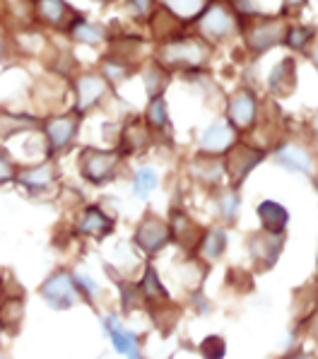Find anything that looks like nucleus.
Masks as SVG:
<instances>
[{
    "label": "nucleus",
    "mask_w": 318,
    "mask_h": 359,
    "mask_svg": "<svg viewBox=\"0 0 318 359\" xmlns=\"http://www.w3.org/2000/svg\"><path fill=\"white\" fill-rule=\"evenodd\" d=\"M167 224H169V231H172L174 244H179L181 248H186V251H195V248L200 246L202 231L186 212H181V210H172Z\"/></svg>",
    "instance_id": "nucleus-16"
},
{
    "label": "nucleus",
    "mask_w": 318,
    "mask_h": 359,
    "mask_svg": "<svg viewBox=\"0 0 318 359\" xmlns=\"http://www.w3.org/2000/svg\"><path fill=\"white\" fill-rule=\"evenodd\" d=\"M39 128H41V121L34 118V116L18 114V111H3V109H0V140H10V137L20 135V133H32Z\"/></svg>",
    "instance_id": "nucleus-20"
},
{
    "label": "nucleus",
    "mask_w": 318,
    "mask_h": 359,
    "mask_svg": "<svg viewBox=\"0 0 318 359\" xmlns=\"http://www.w3.org/2000/svg\"><path fill=\"white\" fill-rule=\"evenodd\" d=\"M244 29H246V46H249L251 53L258 56V53L268 51V48L282 43L287 39L289 27L282 15H279V18H263V20L256 18L254 25L244 27Z\"/></svg>",
    "instance_id": "nucleus-7"
},
{
    "label": "nucleus",
    "mask_w": 318,
    "mask_h": 359,
    "mask_svg": "<svg viewBox=\"0 0 318 359\" xmlns=\"http://www.w3.org/2000/svg\"><path fill=\"white\" fill-rule=\"evenodd\" d=\"M210 58V43L200 36H184L172 39L159 48V65L162 68H179V70H198Z\"/></svg>",
    "instance_id": "nucleus-1"
},
{
    "label": "nucleus",
    "mask_w": 318,
    "mask_h": 359,
    "mask_svg": "<svg viewBox=\"0 0 318 359\" xmlns=\"http://www.w3.org/2000/svg\"><path fill=\"white\" fill-rule=\"evenodd\" d=\"M36 13L41 20H46L48 25H63L70 15V8L63 0H36Z\"/></svg>",
    "instance_id": "nucleus-26"
},
{
    "label": "nucleus",
    "mask_w": 318,
    "mask_h": 359,
    "mask_svg": "<svg viewBox=\"0 0 318 359\" xmlns=\"http://www.w3.org/2000/svg\"><path fill=\"white\" fill-rule=\"evenodd\" d=\"M258 219H261V229L270 231V234H284V227L289 222V212L275 201H263L258 208Z\"/></svg>",
    "instance_id": "nucleus-22"
},
{
    "label": "nucleus",
    "mask_w": 318,
    "mask_h": 359,
    "mask_svg": "<svg viewBox=\"0 0 318 359\" xmlns=\"http://www.w3.org/2000/svg\"><path fill=\"white\" fill-rule=\"evenodd\" d=\"M263 159H265V152L263 150H256V147H251V145H237V142H234V145L224 152L222 167L229 174V179H232V186L237 189L241 181L258 167V162H263Z\"/></svg>",
    "instance_id": "nucleus-10"
},
{
    "label": "nucleus",
    "mask_w": 318,
    "mask_h": 359,
    "mask_svg": "<svg viewBox=\"0 0 318 359\" xmlns=\"http://www.w3.org/2000/svg\"><path fill=\"white\" fill-rule=\"evenodd\" d=\"M15 184L20 189H25L29 196H43V193L53 191L58 184V169L53 162L43 159L39 164H32V167H20L18 181Z\"/></svg>",
    "instance_id": "nucleus-11"
},
{
    "label": "nucleus",
    "mask_w": 318,
    "mask_h": 359,
    "mask_svg": "<svg viewBox=\"0 0 318 359\" xmlns=\"http://www.w3.org/2000/svg\"><path fill=\"white\" fill-rule=\"evenodd\" d=\"M314 63H316V65H318V51H316V53H314Z\"/></svg>",
    "instance_id": "nucleus-43"
},
{
    "label": "nucleus",
    "mask_w": 318,
    "mask_h": 359,
    "mask_svg": "<svg viewBox=\"0 0 318 359\" xmlns=\"http://www.w3.org/2000/svg\"><path fill=\"white\" fill-rule=\"evenodd\" d=\"M270 92L277 97H289L297 90V63L292 58H284L275 65V70L270 73Z\"/></svg>",
    "instance_id": "nucleus-21"
},
{
    "label": "nucleus",
    "mask_w": 318,
    "mask_h": 359,
    "mask_svg": "<svg viewBox=\"0 0 318 359\" xmlns=\"http://www.w3.org/2000/svg\"><path fill=\"white\" fill-rule=\"evenodd\" d=\"M198 352L202 359H224V355H227V340L222 335H207L198 345Z\"/></svg>",
    "instance_id": "nucleus-31"
},
{
    "label": "nucleus",
    "mask_w": 318,
    "mask_h": 359,
    "mask_svg": "<svg viewBox=\"0 0 318 359\" xmlns=\"http://www.w3.org/2000/svg\"><path fill=\"white\" fill-rule=\"evenodd\" d=\"M229 123L237 130H249L256 121V114H258V104H256V97L251 95L249 90H239L237 95L229 99Z\"/></svg>",
    "instance_id": "nucleus-17"
},
{
    "label": "nucleus",
    "mask_w": 318,
    "mask_h": 359,
    "mask_svg": "<svg viewBox=\"0 0 318 359\" xmlns=\"http://www.w3.org/2000/svg\"><path fill=\"white\" fill-rule=\"evenodd\" d=\"M109 90L106 77L97 73H87L75 82V114L85 116L90 109H95L102 102Z\"/></svg>",
    "instance_id": "nucleus-13"
},
{
    "label": "nucleus",
    "mask_w": 318,
    "mask_h": 359,
    "mask_svg": "<svg viewBox=\"0 0 318 359\" xmlns=\"http://www.w3.org/2000/svg\"><path fill=\"white\" fill-rule=\"evenodd\" d=\"M311 128H314V133L318 135V111H316V116H314V121H311Z\"/></svg>",
    "instance_id": "nucleus-39"
},
{
    "label": "nucleus",
    "mask_w": 318,
    "mask_h": 359,
    "mask_svg": "<svg viewBox=\"0 0 318 359\" xmlns=\"http://www.w3.org/2000/svg\"><path fill=\"white\" fill-rule=\"evenodd\" d=\"M123 154L118 150H99V147H85L78 157L80 176L92 186H102L116 176Z\"/></svg>",
    "instance_id": "nucleus-3"
},
{
    "label": "nucleus",
    "mask_w": 318,
    "mask_h": 359,
    "mask_svg": "<svg viewBox=\"0 0 318 359\" xmlns=\"http://www.w3.org/2000/svg\"><path fill=\"white\" fill-rule=\"evenodd\" d=\"M41 130L43 137H46V147L48 154H60L68 152L70 145L75 142L80 130V116L78 114H60V116H51V118L41 121Z\"/></svg>",
    "instance_id": "nucleus-6"
},
{
    "label": "nucleus",
    "mask_w": 318,
    "mask_h": 359,
    "mask_svg": "<svg viewBox=\"0 0 318 359\" xmlns=\"http://www.w3.org/2000/svg\"><path fill=\"white\" fill-rule=\"evenodd\" d=\"M237 142V128L229 123L227 118H219L210 126L200 137V150L202 154H224L229 147Z\"/></svg>",
    "instance_id": "nucleus-15"
},
{
    "label": "nucleus",
    "mask_w": 318,
    "mask_h": 359,
    "mask_svg": "<svg viewBox=\"0 0 318 359\" xmlns=\"http://www.w3.org/2000/svg\"><path fill=\"white\" fill-rule=\"evenodd\" d=\"M198 25L202 36L224 39L232 34V32H237L239 22H237V13L229 5L219 3V0H210L205 5V10L198 15Z\"/></svg>",
    "instance_id": "nucleus-9"
},
{
    "label": "nucleus",
    "mask_w": 318,
    "mask_h": 359,
    "mask_svg": "<svg viewBox=\"0 0 318 359\" xmlns=\"http://www.w3.org/2000/svg\"><path fill=\"white\" fill-rule=\"evenodd\" d=\"M167 82H169L167 68H162L159 63L150 65V68L145 70V87H147V95H150V99L162 97L164 87H167Z\"/></svg>",
    "instance_id": "nucleus-30"
},
{
    "label": "nucleus",
    "mask_w": 318,
    "mask_h": 359,
    "mask_svg": "<svg viewBox=\"0 0 318 359\" xmlns=\"http://www.w3.org/2000/svg\"><path fill=\"white\" fill-rule=\"evenodd\" d=\"M314 39H316V27H311V25L289 27L284 43H287V46H292V48H306L311 41H314Z\"/></svg>",
    "instance_id": "nucleus-32"
},
{
    "label": "nucleus",
    "mask_w": 318,
    "mask_h": 359,
    "mask_svg": "<svg viewBox=\"0 0 318 359\" xmlns=\"http://www.w3.org/2000/svg\"><path fill=\"white\" fill-rule=\"evenodd\" d=\"M73 280L80 290L82 304H87L90 309H97V299L102 297V285L85 270H73Z\"/></svg>",
    "instance_id": "nucleus-24"
},
{
    "label": "nucleus",
    "mask_w": 318,
    "mask_h": 359,
    "mask_svg": "<svg viewBox=\"0 0 318 359\" xmlns=\"http://www.w3.org/2000/svg\"><path fill=\"white\" fill-rule=\"evenodd\" d=\"M130 8H133L135 18L147 20L152 15V0H130Z\"/></svg>",
    "instance_id": "nucleus-37"
},
{
    "label": "nucleus",
    "mask_w": 318,
    "mask_h": 359,
    "mask_svg": "<svg viewBox=\"0 0 318 359\" xmlns=\"http://www.w3.org/2000/svg\"><path fill=\"white\" fill-rule=\"evenodd\" d=\"M159 186V174L157 169L152 167H140L135 171V179H133V193L135 198H140V201H147V198L155 193V189Z\"/></svg>",
    "instance_id": "nucleus-25"
},
{
    "label": "nucleus",
    "mask_w": 318,
    "mask_h": 359,
    "mask_svg": "<svg viewBox=\"0 0 318 359\" xmlns=\"http://www.w3.org/2000/svg\"><path fill=\"white\" fill-rule=\"evenodd\" d=\"M169 244H172V231H169L167 219H162L155 212L142 215V219L133 231V246L145 253L147 258H152L162 253Z\"/></svg>",
    "instance_id": "nucleus-4"
},
{
    "label": "nucleus",
    "mask_w": 318,
    "mask_h": 359,
    "mask_svg": "<svg viewBox=\"0 0 318 359\" xmlns=\"http://www.w3.org/2000/svg\"><path fill=\"white\" fill-rule=\"evenodd\" d=\"M284 248V234H270V231H256L249 239L251 261L256 263V270H270L277 263L279 253Z\"/></svg>",
    "instance_id": "nucleus-12"
},
{
    "label": "nucleus",
    "mask_w": 318,
    "mask_h": 359,
    "mask_svg": "<svg viewBox=\"0 0 318 359\" xmlns=\"http://www.w3.org/2000/svg\"><path fill=\"white\" fill-rule=\"evenodd\" d=\"M18 174H20V164L13 159V154L0 145V186L15 184V181H18Z\"/></svg>",
    "instance_id": "nucleus-34"
},
{
    "label": "nucleus",
    "mask_w": 318,
    "mask_h": 359,
    "mask_svg": "<svg viewBox=\"0 0 318 359\" xmlns=\"http://www.w3.org/2000/svg\"><path fill=\"white\" fill-rule=\"evenodd\" d=\"M150 128L155 130H167L169 128V111H167V99L164 97H155L150 99L147 104V121H145Z\"/></svg>",
    "instance_id": "nucleus-29"
},
{
    "label": "nucleus",
    "mask_w": 318,
    "mask_h": 359,
    "mask_svg": "<svg viewBox=\"0 0 318 359\" xmlns=\"http://www.w3.org/2000/svg\"><path fill=\"white\" fill-rule=\"evenodd\" d=\"M167 10L172 15H177L179 20H193L205 10L207 0H164Z\"/></svg>",
    "instance_id": "nucleus-28"
},
{
    "label": "nucleus",
    "mask_w": 318,
    "mask_h": 359,
    "mask_svg": "<svg viewBox=\"0 0 318 359\" xmlns=\"http://www.w3.org/2000/svg\"><path fill=\"white\" fill-rule=\"evenodd\" d=\"M78 239H95L104 241L106 236L113 234L116 229V217L106 212V208L102 205H85L78 210L75 215V222L70 224Z\"/></svg>",
    "instance_id": "nucleus-5"
},
{
    "label": "nucleus",
    "mask_w": 318,
    "mask_h": 359,
    "mask_svg": "<svg viewBox=\"0 0 318 359\" xmlns=\"http://www.w3.org/2000/svg\"><path fill=\"white\" fill-rule=\"evenodd\" d=\"M36 294H39L41 302L46 304L48 309H53V311H70V309L82 304L80 290L73 280V270L65 268V265L53 268L51 273L43 278Z\"/></svg>",
    "instance_id": "nucleus-2"
},
{
    "label": "nucleus",
    "mask_w": 318,
    "mask_h": 359,
    "mask_svg": "<svg viewBox=\"0 0 318 359\" xmlns=\"http://www.w3.org/2000/svg\"><path fill=\"white\" fill-rule=\"evenodd\" d=\"M130 73H133V70H130V65L123 63V60H113V58L104 60V75H106L109 80L120 82V80H125Z\"/></svg>",
    "instance_id": "nucleus-35"
},
{
    "label": "nucleus",
    "mask_w": 318,
    "mask_h": 359,
    "mask_svg": "<svg viewBox=\"0 0 318 359\" xmlns=\"http://www.w3.org/2000/svg\"><path fill=\"white\" fill-rule=\"evenodd\" d=\"M102 328L111 340V347L123 355L125 359H145L142 355V340L135 330L125 328V323L120 321L118 313H104L102 316Z\"/></svg>",
    "instance_id": "nucleus-8"
},
{
    "label": "nucleus",
    "mask_w": 318,
    "mask_h": 359,
    "mask_svg": "<svg viewBox=\"0 0 318 359\" xmlns=\"http://www.w3.org/2000/svg\"><path fill=\"white\" fill-rule=\"evenodd\" d=\"M289 359H314V357H311V355H301V352H299V355H294V357H289Z\"/></svg>",
    "instance_id": "nucleus-41"
},
{
    "label": "nucleus",
    "mask_w": 318,
    "mask_h": 359,
    "mask_svg": "<svg viewBox=\"0 0 318 359\" xmlns=\"http://www.w3.org/2000/svg\"><path fill=\"white\" fill-rule=\"evenodd\" d=\"M27 318V297H3L0 299V328L5 335H18Z\"/></svg>",
    "instance_id": "nucleus-18"
},
{
    "label": "nucleus",
    "mask_w": 318,
    "mask_h": 359,
    "mask_svg": "<svg viewBox=\"0 0 318 359\" xmlns=\"http://www.w3.org/2000/svg\"><path fill=\"white\" fill-rule=\"evenodd\" d=\"M0 48H3V39H0Z\"/></svg>",
    "instance_id": "nucleus-45"
},
{
    "label": "nucleus",
    "mask_w": 318,
    "mask_h": 359,
    "mask_svg": "<svg viewBox=\"0 0 318 359\" xmlns=\"http://www.w3.org/2000/svg\"><path fill=\"white\" fill-rule=\"evenodd\" d=\"M169 359H174V357H169Z\"/></svg>",
    "instance_id": "nucleus-47"
},
{
    "label": "nucleus",
    "mask_w": 318,
    "mask_h": 359,
    "mask_svg": "<svg viewBox=\"0 0 318 359\" xmlns=\"http://www.w3.org/2000/svg\"><path fill=\"white\" fill-rule=\"evenodd\" d=\"M3 338H5V333H3V328H0V347H3Z\"/></svg>",
    "instance_id": "nucleus-42"
},
{
    "label": "nucleus",
    "mask_w": 318,
    "mask_h": 359,
    "mask_svg": "<svg viewBox=\"0 0 318 359\" xmlns=\"http://www.w3.org/2000/svg\"><path fill=\"white\" fill-rule=\"evenodd\" d=\"M135 285H138V292H140L142 304H145L147 311H150V309L172 304V297H169L167 287H164V283L159 280V273L155 270V265H152V263L145 265V270H142V278Z\"/></svg>",
    "instance_id": "nucleus-14"
},
{
    "label": "nucleus",
    "mask_w": 318,
    "mask_h": 359,
    "mask_svg": "<svg viewBox=\"0 0 318 359\" xmlns=\"http://www.w3.org/2000/svg\"><path fill=\"white\" fill-rule=\"evenodd\" d=\"M316 191H318V176H316Z\"/></svg>",
    "instance_id": "nucleus-44"
},
{
    "label": "nucleus",
    "mask_w": 318,
    "mask_h": 359,
    "mask_svg": "<svg viewBox=\"0 0 318 359\" xmlns=\"http://www.w3.org/2000/svg\"><path fill=\"white\" fill-rule=\"evenodd\" d=\"M70 32H73V36L78 39V41H85V43H99L104 39V29L97 25H90V22L85 20H78L73 27H70Z\"/></svg>",
    "instance_id": "nucleus-33"
},
{
    "label": "nucleus",
    "mask_w": 318,
    "mask_h": 359,
    "mask_svg": "<svg viewBox=\"0 0 318 359\" xmlns=\"http://www.w3.org/2000/svg\"><path fill=\"white\" fill-rule=\"evenodd\" d=\"M150 145V128H147L145 121L140 118H130L128 123L120 128V140H118V147H120V154H135V152H142L145 147Z\"/></svg>",
    "instance_id": "nucleus-19"
},
{
    "label": "nucleus",
    "mask_w": 318,
    "mask_h": 359,
    "mask_svg": "<svg viewBox=\"0 0 318 359\" xmlns=\"http://www.w3.org/2000/svg\"><path fill=\"white\" fill-rule=\"evenodd\" d=\"M275 159L289 171H301L306 176H314V159L299 145H282L275 152Z\"/></svg>",
    "instance_id": "nucleus-23"
},
{
    "label": "nucleus",
    "mask_w": 318,
    "mask_h": 359,
    "mask_svg": "<svg viewBox=\"0 0 318 359\" xmlns=\"http://www.w3.org/2000/svg\"><path fill=\"white\" fill-rule=\"evenodd\" d=\"M224 248H227V231H224L222 227L210 229L207 234H202L200 251H202V256H205V258L217 261V258L224 253Z\"/></svg>",
    "instance_id": "nucleus-27"
},
{
    "label": "nucleus",
    "mask_w": 318,
    "mask_h": 359,
    "mask_svg": "<svg viewBox=\"0 0 318 359\" xmlns=\"http://www.w3.org/2000/svg\"><path fill=\"white\" fill-rule=\"evenodd\" d=\"M102 3H109V0H102Z\"/></svg>",
    "instance_id": "nucleus-46"
},
{
    "label": "nucleus",
    "mask_w": 318,
    "mask_h": 359,
    "mask_svg": "<svg viewBox=\"0 0 318 359\" xmlns=\"http://www.w3.org/2000/svg\"><path fill=\"white\" fill-rule=\"evenodd\" d=\"M239 203H241V198H239L237 189L224 191V196H222V215H224V219H234V217H237Z\"/></svg>",
    "instance_id": "nucleus-36"
},
{
    "label": "nucleus",
    "mask_w": 318,
    "mask_h": 359,
    "mask_svg": "<svg viewBox=\"0 0 318 359\" xmlns=\"http://www.w3.org/2000/svg\"><path fill=\"white\" fill-rule=\"evenodd\" d=\"M301 5H306V0H282L284 15H292V10H299Z\"/></svg>",
    "instance_id": "nucleus-38"
},
{
    "label": "nucleus",
    "mask_w": 318,
    "mask_h": 359,
    "mask_svg": "<svg viewBox=\"0 0 318 359\" xmlns=\"http://www.w3.org/2000/svg\"><path fill=\"white\" fill-rule=\"evenodd\" d=\"M0 359H13V357H10L8 350H3V347H0Z\"/></svg>",
    "instance_id": "nucleus-40"
}]
</instances>
